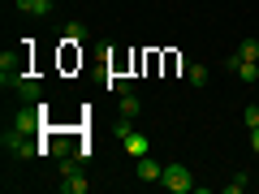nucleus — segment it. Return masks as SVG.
<instances>
[{"instance_id":"nucleus-1","label":"nucleus","mask_w":259,"mask_h":194,"mask_svg":"<svg viewBox=\"0 0 259 194\" xmlns=\"http://www.w3.org/2000/svg\"><path fill=\"white\" fill-rule=\"evenodd\" d=\"M22 78H26V47L22 52H5L0 56V86L9 91V86H18Z\"/></svg>"},{"instance_id":"nucleus-2","label":"nucleus","mask_w":259,"mask_h":194,"mask_svg":"<svg viewBox=\"0 0 259 194\" xmlns=\"http://www.w3.org/2000/svg\"><path fill=\"white\" fill-rule=\"evenodd\" d=\"M0 142H5V156L9 160H35L39 156V147L30 142V134H18V129H5Z\"/></svg>"},{"instance_id":"nucleus-3","label":"nucleus","mask_w":259,"mask_h":194,"mask_svg":"<svg viewBox=\"0 0 259 194\" xmlns=\"http://www.w3.org/2000/svg\"><path fill=\"white\" fill-rule=\"evenodd\" d=\"M160 185L173 190V194H190V190H194V177H190V168H186V164H164Z\"/></svg>"},{"instance_id":"nucleus-4","label":"nucleus","mask_w":259,"mask_h":194,"mask_svg":"<svg viewBox=\"0 0 259 194\" xmlns=\"http://www.w3.org/2000/svg\"><path fill=\"white\" fill-rule=\"evenodd\" d=\"M44 104H35V108H18V117H13V129H18V134H35L39 125H44Z\"/></svg>"},{"instance_id":"nucleus-5","label":"nucleus","mask_w":259,"mask_h":194,"mask_svg":"<svg viewBox=\"0 0 259 194\" xmlns=\"http://www.w3.org/2000/svg\"><path fill=\"white\" fill-rule=\"evenodd\" d=\"M134 173H139V181H160L164 164H160V160H151V151H147V156H139V160H134Z\"/></svg>"},{"instance_id":"nucleus-6","label":"nucleus","mask_w":259,"mask_h":194,"mask_svg":"<svg viewBox=\"0 0 259 194\" xmlns=\"http://www.w3.org/2000/svg\"><path fill=\"white\" fill-rule=\"evenodd\" d=\"M13 91H18L22 100H30V104H35L39 95H44V86H39V78H35V74H26V78H22V82H18V86H13Z\"/></svg>"},{"instance_id":"nucleus-7","label":"nucleus","mask_w":259,"mask_h":194,"mask_svg":"<svg viewBox=\"0 0 259 194\" xmlns=\"http://www.w3.org/2000/svg\"><path fill=\"white\" fill-rule=\"evenodd\" d=\"M61 194H87V177H82V168L61 177Z\"/></svg>"},{"instance_id":"nucleus-8","label":"nucleus","mask_w":259,"mask_h":194,"mask_svg":"<svg viewBox=\"0 0 259 194\" xmlns=\"http://www.w3.org/2000/svg\"><path fill=\"white\" fill-rule=\"evenodd\" d=\"M61 39H65V43H69V47H78V43H87V26H82V22H65V30H61Z\"/></svg>"},{"instance_id":"nucleus-9","label":"nucleus","mask_w":259,"mask_h":194,"mask_svg":"<svg viewBox=\"0 0 259 194\" xmlns=\"http://www.w3.org/2000/svg\"><path fill=\"white\" fill-rule=\"evenodd\" d=\"M18 9L30 13V18H48V13H52V5H48V0H18Z\"/></svg>"},{"instance_id":"nucleus-10","label":"nucleus","mask_w":259,"mask_h":194,"mask_svg":"<svg viewBox=\"0 0 259 194\" xmlns=\"http://www.w3.org/2000/svg\"><path fill=\"white\" fill-rule=\"evenodd\" d=\"M125 151H130V156H134V160H139V156H147V134H139V129H134V134H130V138H125Z\"/></svg>"},{"instance_id":"nucleus-11","label":"nucleus","mask_w":259,"mask_h":194,"mask_svg":"<svg viewBox=\"0 0 259 194\" xmlns=\"http://www.w3.org/2000/svg\"><path fill=\"white\" fill-rule=\"evenodd\" d=\"M186 82L190 86H207V65H186Z\"/></svg>"},{"instance_id":"nucleus-12","label":"nucleus","mask_w":259,"mask_h":194,"mask_svg":"<svg viewBox=\"0 0 259 194\" xmlns=\"http://www.w3.org/2000/svg\"><path fill=\"white\" fill-rule=\"evenodd\" d=\"M139 95H134V91H125V95H121V117H134V121H139Z\"/></svg>"},{"instance_id":"nucleus-13","label":"nucleus","mask_w":259,"mask_h":194,"mask_svg":"<svg viewBox=\"0 0 259 194\" xmlns=\"http://www.w3.org/2000/svg\"><path fill=\"white\" fill-rule=\"evenodd\" d=\"M130 134H134V117H121L117 125H112V138H117V142H125Z\"/></svg>"},{"instance_id":"nucleus-14","label":"nucleus","mask_w":259,"mask_h":194,"mask_svg":"<svg viewBox=\"0 0 259 194\" xmlns=\"http://www.w3.org/2000/svg\"><path fill=\"white\" fill-rule=\"evenodd\" d=\"M238 56H242V61H259V39H242V43H238Z\"/></svg>"},{"instance_id":"nucleus-15","label":"nucleus","mask_w":259,"mask_h":194,"mask_svg":"<svg viewBox=\"0 0 259 194\" xmlns=\"http://www.w3.org/2000/svg\"><path fill=\"white\" fill-rule=\"evenodd\" d=\"M246 185H250V177H246V173H233L229 181H225V194H242Z\"/></svg>"},{"instance_id":"nucleus-16","label":"nucleus","mask_w":259,"mask_h":194,"mask_svg":"<svg viewBox=\"0 0 259 194\" xmlns=\"http://www.w3.org/2000/svg\"><path fill=\"white\" fill-rule=\"evenodd\" d=\"M242 125H246V129L259 125V104H246V108H242Z\"/></svg>"},{"instance_id":"nucleus-17","label":"nucleus","mask_w":259,"mask_h":194,"mask_svg":"<svg viewBox=\"0 0 259 194\" xmlns=\"http://www.w3.org/2000/svg\"><path fill=\"white\" fill-rule=\"evenodd\" d=\"M250 147H255V151H259V125H255V129H250Z\"/></svg>"},{"instance_id":"nucleus-18","label":"nucleus","mask_w":259,"mask_h":194,"mask_svg":"<svg viewBox=\"0 0 259 194\" xmlns=\"http://www.w3.org/2000/svg\"><path fill=\"white\" fill-rule=\"evenodd\" d=\"M48 5H56V0H48Z\"/></svg>"}]
</instances>
